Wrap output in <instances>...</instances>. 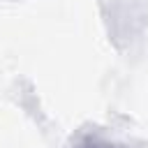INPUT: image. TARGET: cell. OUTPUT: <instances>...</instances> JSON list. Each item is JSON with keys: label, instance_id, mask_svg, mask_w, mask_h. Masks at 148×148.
<instances>
[{"label": "cell", "instance_id": "6da1fadb", "mask_svg": "<svg viewBox=\"0 0 148 148\" xmlns=\"http://www.w3.org/2000/svg\"><path fill=\"white\" fill-rule=\"evenodd\" d=\"M86 148H113V146H106V143H90V146H86Z\"/></svg>", "mask_w": 148, "mask_h": 148}]
</instances>
